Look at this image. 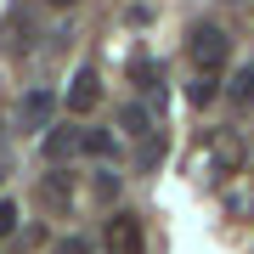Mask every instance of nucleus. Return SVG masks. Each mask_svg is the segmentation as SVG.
Instances as JSON below:
<instances>
[{
  "label": "nucleus",
  "instance_id": "nucleus-5",
  "mask_svg": "<svg viewBox=\"0 0 254 254\" xmlns=\"http://www.w3.org/2000/svg\"><path fill=\"white\" fill-rule=\"evenodd\" d=\"M17 119H23V130H51V119H57V96H51V85L28 91V96L17 102Z\"/></svg>",
  "mask_w": 254,
  "mask_h": 254
},
{
  "label": "nucleus",
  "instance_id": "nucleus-7",
  "mask_svg": "<svg viewBox=\"0 0 254 254\" xmlns=\"http://www.w3.org/2000/svg\"><path fill=\"white\" fill-rule=\"evenodd\" d=\"M232 102L237 108H254V63H243L232 73Z\"/></svg>",
  "mask_w": 254,
  "mask_h": 254
},
{
  "label": "nucleus",
  "instance_id": "nucleus-1",
  "mask_svg": "<svg viewBox=\"0 0 254 254\" xmlns=\"http://www.w3.org/2000/svg\"><path fill=\"white\" fill-rule=\"evenodd\" d=\"M226 51H232V46H226V34H220L215 23H198V28L187 34V57H192V68L209 73V79L226 68Z\"/></svg>",
  "mask_w": 254,
  "mask_h": 254
},
{
  "label": "nucleus",
  "instance_id": "nucleus-13",
  "mask_svg": "<svg viewBox=\"0 0 254 254\" xmlns=\"http://www.w3.org/2000/svg\"><path fill=\"white\" fill-rule=\"evenodd\" d=\"M96 198H102V203L119 198V175H113V170H96Z\"/></svg>",
  "mask_w": 254,
  "mask_h": 254
},
{
  "label": "nucleus",
  "instance_id": "nucleus-11",
  "mask_svg": "<svg viewBox=\"0 0 254 254\" xmlns=\"http://www.w3.org/2000/svg\"><path fill=\"white\" fill-rule=\"evenodd\" d=\"M46 203L51 209H68V175H51V181H46Z\"/></svg>",
  "mask_w": 254,
  "mask_h": 254
},
{
  "label": "nucleus",
  "instance_id": "nucleus-15",
  "mask_svg": "<svg viewBox=\"0 0 254 254\" xmlns=\"http://www.w3.org/2000/svg\"><path fill=\"white\" fill-rule=\"evenodd\" d=\"M51 254H91V243H85V237H63Z\"/></svg>",
  "mask_w": 254,
  "mask_h": 254
},
{
  "label": "nucleus",
  "instance_id": "nucleus-9",
  "mask_svg": "<svg viewBox=\"0 0 254 254\" xmlns=\"http://www.w3.org/2000/svg\"><path fill=\"white\" fill-rule=\"evenodd\" d=\"M237 158H243V141L237 136H215V164L220 170H237Z\"/></svg>",
  "mask_w": 254,
  "mask_h": 254
},
{
  "label": "nucleus",
  "instance_id": "nucleus-12",
  "mask_svg": "<svg viewBox=\"0 0 254 254\" xmlns=\"http://www.w3.org/2000/svg\"><path fill=\"white\" fill-rule=\"evenodd\" d=\"M136 153H141V164H158V158H164V136H158V130H153V136H141Z\"/></svg>",
  "mask_w": 254,
  "mask_h": 254
},
{
  "label": "nucleus",
  "instance_id": "nucleus-14",
  "mask_svg": "<svg viewBox=\"0 0 254 254\" xmlns=\"http://www.w3.org/2000/svg\"><path fill=\"white\" fill-rule=\"evenodd\" d=\"M11 232H17V203L0 198V237H11Z\"/></svg>",
  "mask_w": 254,
  "mask_h": 254
},
{
  "label": "nucleus",
  "instance_id": "nucleus-4",
  "mask_svg": "<svg viewBox=\"0 0 254 254\" xmlns=\"http://www.w3.org/2000/svg\"><path fill=\"white\" fill-rule=\"evenodd\" d=\"M34 17H28V11H6V17H0V51L6 57H28L34 51Z\"/></svg>",
  "mask_w": 254,
  "mask_h": 254
},
{
  "label": "nucleus",
  "instance_id": "nucleus-2",
  "mask_svg": "<svg viewBox=\"0 0 254 254\" xmlns=\"http://www.w3.org/2000/svg\"><path fill=\"white\" fill-rule=\"evenodd\" d=\"M102 254H147V232H141V215H119L102 226Z\"/></svg>",
  "mask_w": 254,
  "mask_h": 254
},
{
  "label": "nucleus",
  "instance_id": "nucleus-8",
  "mask_svg": "<svg viewBox=\"0 0 254 254\" xmlns=\"http://www.w3.org/2000/svg\"><path fill=\"white\" fill-rule=\"evenodd\" d=\"M79 153H91V158H113V136H108V130H79Z\"/></svg>",
  "mask_w": 254,
  "mask_h": 254
},
{
  "label": "nucleus",
  "instance_id": "nucleus-16",
  "mask_svg": "<svg viewBox=\"0 0 254 254\" xmlns=\"http://www.w3.org/2000/svg\"><path fill=\"white\" fill-rule=\"evenodd\" d=\"M46 6H63V11H68V6H79V0H46Z\"/></svg>",
  "mask_w": 254,
  "mask_h": 254
},
{
  "label": "nucleus",
  "instance_id": "nucleus-3",
  "mask_svg": "<svg viewBox=\"0 0 254 254\" xmlns=\"http://www.w3.org/2000/svg\"><path fill=\"white\" fill-rule=\"evenodd\" d=\"M102 102V73H96V63H85V68H73V79H68V96H63V108L68 113H91Z\"/></svg>",
  "mask_w": 254,
  "mask_h": 254
},
{
  "label": "nucleus",
  "instance_id": "nucleus-10",
  "mask_svg": "<svg viewBox=\"0 0 254 254\" xmlns=\"http://www.w3.org/2000/svg\"><path fill=\"white\" fill-rule=\"evenodd\" d=\"M215 96H220V91H215V79H209V73H198V79L187 85V102H192V108H209Z\"/></svg>",
  "mask_w": 254,
  "mask_h": 254
},
{
  "label": "nucleus",
  "instance_id": "nucleus-6",
  "mask_svg": "<svg viewBox=\"0 0 254 254\" xmlns=\"http://www.w3.org/2000/svg\"><path fill=\"white\" fill-rule=\"evenodd\" d=\"M40 147H46V158H51V164H63V158H73V153H79V130H63V125H51Z\"/></svg>",
  "mask_w": 254,
  "mask_h": 254
}]
</instances>
